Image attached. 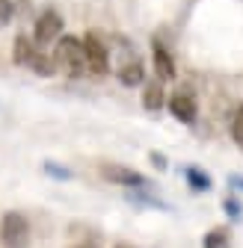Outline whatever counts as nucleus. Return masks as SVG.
Wrapping results in <instances>:
<instances>
[{
    "label": "nucleus",
    "instance_id": "nucleus-11",
    "mask_svg": "<svg viewBox=\"0 0 243 248\" xmlns=\"http://www.w3.org/2000/svg\"><path fill=\"white\" fill-rule=\"evenodd\" d=\"M228 242H231V231L226 225L205 233V248H228Z\"/></svg>",
    "mask_w": 243,
    "mask_h": 248
},
{
    "label": "nucleus",
    "instance_id": "nucleus-15",
    "mask_svg": "<svg viewBox=\"0 0 243 248\" xmlns=\"http://www.w3.org/2000/svg\"><path fill=\"white\" fill-rule=\"evenodd\" d=\"M231 186H234V189H240V192H243V177H231Z\"/></svg>",
    "mask_w": 243,
    "mask_h": 248
},
{
    "label": "nucleus",
    "instance_id": "nucleus-6",
    "mask_svg": "<svg viewBox=\"0 0 243 248\" xmlns=\"http://www.w3.org/2000/svg\"><path fill=\"white\" fill-rule=\"evenodd\" d=\"M169 112L178 118V121H184V124H193L199 109H196V98L187 95V92H175V95L169 98Z\"/></svg>",
    "mask_w": 243,
    "mask_h": 248
},
{
    "label": "nucleus",
    "instance_id": "nucleus-16",
    "mask_svg": "<svg viewBox=\"0 0 243 248\" xmlns=\"http://www.w3.org/2000/svg\"><path fill=\"white\" fill-rule=\"evenodd\" d=\"M116 248H134V245H116Z\"/></svg>",
    "mask_w": 243,
    "mask_h": 248
},
{
    "label": "nucleus",
    "instance_id": "nucleus-5",
    "mask_svg": "<svg viewBox=\"0 0 243 248\" xmlns=\"http://www.w3.org/2000/svg\"><path fill=\"white\" fill-rule=\"evenodd\" d=\"M59 36H63V18H59V12H53V9L42 12V15H39V21H36L33 42L42 47V45H51V42H56Z\"/></svg>",
    "mask_w": 243,
    "mask_h": 248
},
{
    "label": "nucleus",
    "instance_id": "nucleus-14",
    "mask_svg": "<svg viewBox=\"0 0 243 248\" xmlns=\"http://www.w3.org/2000/svg\"><path fill=\"white\" fill-rule=\"evenodd\" d=\"M12 21V0H0V30Z\"/></svg>",
    "mask_w": 243,
    "mask_h": 248
},
{
    "label": "nucleus",
    "instance_id": "nucleus-9",
    "mask_svg": "<svg viewBox=\"0 0 243 248\" xmlns=\"http://www.w3.org/2000/svg\"><path fill=\"white\" fill-rule=\"evenodd\" d=\"M119 83L122 86H142L145 83V71H142V65H139L137 59L125 62V65L119 68Z\"/></svg>",
    "mask_w": 243,
    "mask_h": 248
},
{
    "label": "nucleus",
    "instance_id": "nucleus-10",
    "mask_svg": "<svg viewBox=\"0 0 243 248\" xmlns=\"http://www.w3.org/2000/svg\"><path fill=\"white\" fill-rule=\"evenodd\" d=\"M163 89H160V83H145V89H142V104H145V109H160L163 107Z\"/></svg>",
    "mask_w": 243,
    "mask_h": 248
},
{
    "label": "nucleus",
    "instance_id": "nucleus-12",
    "mask_svg": "<svg viewBox=\"0 0 243 248\" xmlns=\"http://www.w3.org/2000/svg\"><path fill=\"white\" fill-rule=\"evenodd\" d=\"M187 183L193 186V189H199V192L210 189V180L202 174V169H187Z\"/></svg>",
    "mask_w": 243,
    "mask_h": 248
},
{
    "label": "nucleus",
    "instance_id": "nucleus-13",
    "mask_svg": "<svg viewBox=\"0 0 243 248\" xmlns=\"http://www.w3.org/2000/svg\"><path fill=\"white\" fill-rule=\"evenodd\" d=\"M231 139L237 148H243V107H237V112L231 118Z\"/></svg>",
    "mask_w": 243,
    "mask_h": 248
},
{
    "label": "nucleus",
    "instance_id": "nucleus-3",
    "mask_svg": "<svg viewBox=\"0 0 243 248\" xmlns=\"http://www.w3.org/2000/svg\"><path fill=\"white\" fill-rule=\"evenodd\" d=\"M0 239H3L6 248H24L30 239V225L18 210H9L0 222Z\"/></svg>",
    "mask_w": 243,
    "mask_h": 248
},
{
    "label": "nucleus",
    "instance_id": "nucleus-8",
    "mask_svg": "<svg viewBox=\"0 0 243 248\" xmlns=\"http://www.w3.org/2000/svg\"><path fill=\"white\" fill-rule=\"evenodd\" d=\"M104 177L113 180V183H125V186H142L145 177L134 169H125V166H104Z\"/></svg>",
    "mask_w": 243,
    "mask_h": 248
},
{
    "label": "nucleus",
    "instance_id": "nucleus-17",
    "mask_svg": "<svg viewBox=\"0 0 243 248\" xmlns=\"http://www.w3.org/2000/svg\"><path fill=\"white\" fill-rule=\"evenodd\" d=\"M74 248H92V245H74Z\"/></svg>",
    "mask_w": 243,
    "mask_h": 248
},
{
    "label": "nucleus",
    "instance_id": "nucleus-7",
    "mask_svg": "<svg viewBox=\"0 0 243 248\" xmlns=\"http://www.w3.org/2000/svg\"><path fill=\"white\" fill-rule=\"evenodd\" d=\"M151 59H155V74H157V80H175V59L169 56V50L160 42L151 45Z\"/></svg>",
    "mask_w": 243,
    "mask_h": 248
},
{
    "label": "nucleus",
    "instance_id": "nucleus-1",
    "mask_svg": "<svg viewBox=\"0 0 243 248\" xmlns=\"http://www.w3.org/2000/svg\"><path fill=\"white\" fill-rule=\"evenodd\" d=\"M53 65L63 71L66 77H83L86 68V50H83V39L74 36H59L56 47H53Z\"/></svg>",
    "mask_w": 243,
    "mask_h": 248
},
{
    "label": "nucleus",
    "instance_id": "nucleus-4",
    "mask_svg": "<svg viewBox=\"0 0 243 248\" xmlns=\"http://www.w3.org/2000/svg\"><path fill=\"white\" fill-rule=\"evenodd\" d=\"M83 50H86V68H89V74L104 77L110 71V53H107L104 42L98 39V33H86Z\"/></svg>",
    "mask_w": 243,
    "mask_h": 248
},
{
    "label": "nucleus",
    "instance_id": "nucleus-2",
    "mask_svg": "<svg viewBox=\"0 0 243 248\" xmlns=\"http://www.w3.org/2000/svg\"><path fill=\"white\" fill-rule=\"evenodd\" d=\"M12 56H15V62H18L21 68H30V71L42 74V77H51V74L56 71L51 53H42V47H39L33 39H27V36H18V39H15Z\"/></svg>",
    "mask_w": 243,
    "mask_h": 248
}]
</instances>
